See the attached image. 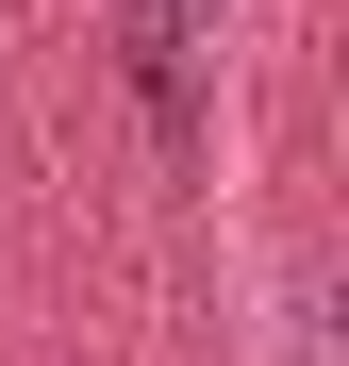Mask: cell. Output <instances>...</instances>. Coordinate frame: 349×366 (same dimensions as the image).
Segmentation results:
<instances>
[{
	"instance_id": "7a4b0ae2",
	"label": "cell",
	"mask_w": 349,
	"mask_h": 366,
	"mask_svg": "<svg viewBox=\"0 0 349 366\" xmlns=\"http://www.w3.org/2000/svg\"><path fill=\"white\" fill-rule=\"evenodd\" d=\"M166 17H200V0H166Z\"/></svg>"
},
{
	"instance_id": "6da1fadb",
	"label": "cell",
	"mask_w": 349,
	"mask_h": 366,
	"mask_svg": "<svg viewBox=\"0 0 349 366\" xmlns=\"http://www.w3.org/2000/svg\"><path fill=\"white\" fill-rule=\"evenodd\" d=\"M133 100H150V134H166V150H200V67H183V17H166V0L133 17Z\"/></svg>"
}]
</instances>
